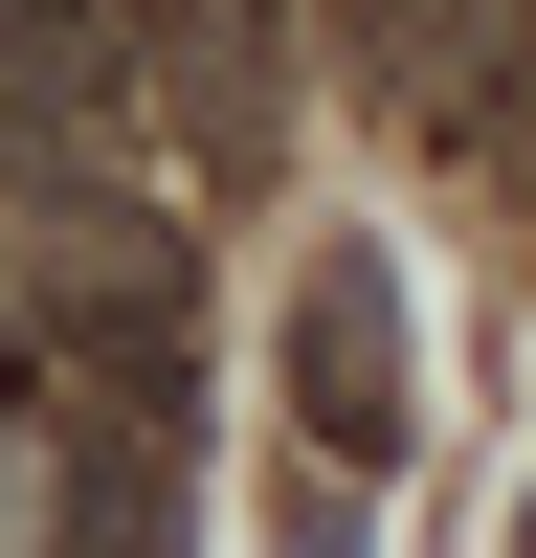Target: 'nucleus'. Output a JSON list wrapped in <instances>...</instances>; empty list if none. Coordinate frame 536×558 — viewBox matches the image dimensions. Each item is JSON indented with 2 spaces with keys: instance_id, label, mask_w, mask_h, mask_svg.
<instances>
[{
  "instance_id": "2",
  "label": "nucleus",
  "mask_w": 536,
  "mask_h": 558,
  "mask_svg": "<svg viewBox=\"0 0 536 558\" xmlns=\"http://www.w3.org/2000/svg\"><path fill=\"white\" fill-rule=\"evenodd\" d=\"M157 45H179V157L202 179H268V0H157Z\"/></svg>"
},
{
  "instance_id": "1",
  "label": "nucleus",
  "mask_w": 536,
  "mask_h": 558,
  "mask_svg": "<svg viewBox=\"0 0 536 558\" xmlns=\"http://www.w3.org/2000/svg\"><path fill=\"white\" fill-rule=\"evenodd\" d=\"M291 425L336 447V470H380V447H402V268L357 246V223L313 246V291H291Z\"/></svg>"
}]
</instances>
